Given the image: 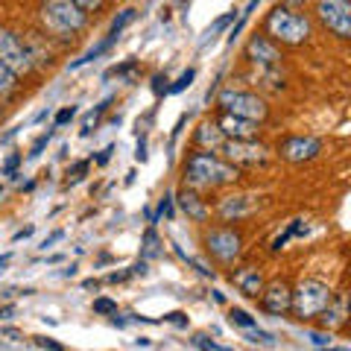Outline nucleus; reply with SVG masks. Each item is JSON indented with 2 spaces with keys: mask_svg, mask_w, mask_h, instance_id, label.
I'll return each mask as SVG.
<instances>
[{
  "mask_svg": "<svg viewBox=\"0 0 351 351\" xmlns=\"http://www.w3.org/2000/svg\"><path fill=\"white\" fill-rule=\"evenodd\" d=\"M38 346H41V348H47V351H64V346L53 343V339H47V337H38Z\"/></svg>",
  "mask_w": 351,
  "mask_h": 351,
  "instance_id": "obj_36",
  "label": "nucleus"
},
{
  "mask_svg": "<svg viewBox=\"0 0 351 351\" xmlns=\"http://www.w3.org/2000/svg\"><path fill=\"white\" fill-rule=\"evenodd\" d=\"M112 152H114V147H106V149L100 152V156H97V164H100V167H103V164H106L108 158H112Z\"/></svg>",
  "mask_w": 351,
  "mask_h": 351,
  "instance_id": "obj_41",
  "label": "nucleus"
},
{
  "mask_svg": "<svg viewBox=\"0 0 351 351\" xmlns=\"http://www.w3.org/2000/svg\"><path fill=\"white\" fill-rule=\"evenodd\" d=\"M85 170H88V161H80V164H76V167H73V179H71V182H80Z\"/></svg>",
  "mask_w": 351,
  "mask_h": 351,
  "instance_id": "obj_39",
  "label": "nucleus"
},
{
  "mask_svg": "<svg viewBox=\"0 0 351 351\" xmlns=\"http://www.w3.org/2000/svg\"><path fill=\"white\" fill-rule=\"evenodd\" d=\"M132 276H147V261H141L132 267Z\"/></svg>",
  "mask_w": 351,
  "mask_h": 351,
  "instance_id": "obj_42",
  "label": "nucleus"
},
{
  "mask_svg": "<svg viewBox=\"0 0 351 351\" xmlns=\"http://www.w3.org/2000/svg\"><path fill=\"white\" fill-rule=\"evenodd\" d=\"M246 53H249V59L255 62V64H261V68H276V64L281 62V53H278V47L272 44L269 38H263V36H255L249 41V47H246Z\"/></svg>",
  "mask_w": 351,
  "mask_h": 351,
  "instance_id": "obj_13",
  "label": "nucleus"
},
{
  "mask_svg": "<svg viewBox=\"0 0 351 351\" xmlns=\"http://www.w3.org/2000/svg\"><path fill=\"white\" fill-rule=\"evenodd\" d=\"M129 276V272H112V276H108V281H123Z\"/></svg>",
  "mask_w": 351,
  "mask_h": 351,
  "instance_id": "obj_44",
  "label": "nucleus"
},
{
  "mask_svg": "<svg viewBox=\"0 0 351 351\" xmlns=\"http://www.w3.org/2000/svg\"><path fill=\"white\" fill-rule=\"evenodd\" d=\"M158 214H167V217H173V196H170V193L161 199V205H158Z\"/></svg>",
  "mask_w": 351,
  "mask_h": 351,
  "instance_id": "obj_35",
  "label": "nucleus"
},
{
  "mask_svg": "<svg viewBox=\"0 0 351 351\" xmlns=\"http://www.w3.org/2000/svg\"><path fill=\"white\" fill-rule=\"evenodd\" d=\"M278 152H281L284 161L304 164V161H311V158H316L322 152V141L313 138V135H293L278 147Z\"/></svg>",
  "mask_w": 351,
  "mask_h": 351,
  "instance_id": "obj_9",
  "label": "nucleus"
},
{
  "mask_svg": "<svg viewBox=\"0 0 351 351\" xmlns=\"http://www.w3.org/2000/svg\"><path fill=\"white\" fill-rule=\"evenodd\" d=\"M196 144L205 147V149H219L226 144V135L219 132L217 123H202L199 132H196Z\"/></svg>",
  "mask_w": 351,
  "mask_h": 351,
  "instance_id": "obj_18",
  "label": "nucleus"
},
{
  "mask_svg": "<svg viewBox=\"0 0 351 351\" xmlns=\"http://www.w3.org/2000/svg\"><path fill=\"white\" fill-rule=\"evenodd\" d=\"M255 208H258V199H252V196H226V199L219 202V217L240 219V217H249Z\"/></svg>",
  "mask_w": 351,
  "mask_h": 351,
  "instance_id": "obj_15",
  "label": "nucleus"
},
{
  "mask_svg": "<svg viewBox=\"0 0 351 351\" xmlns=\"http://www.w3.org/2000/svg\"><path fill=\"white\" fill-rule=\"evenodd\" d=\"M267 32H269V38H276L281 44H304L307 38H311L313 27L304 15L293 12V9L276 6L267 15Z\"/></svg>",
  "mask_w": 351,
  "mask_h": 351,
  "instance_id": "obj_2",
  "label": "nucleus"
},
{
  "mask_svg": "<svg viewBox=\"0 0 351 351\" xmlns=\"http://www.w3.org/2000/svg\"><path fill=\"white\" fill-rule=\"evenodd\" d=\"M316 15L337 38L351 36V0H316Z\"/></svg>",
  "mask_w": 351,
  "mask_h": 351,
  "instance_id": "obj_6",
  "label": "nucleus"
},
{
  "mask_svg": "<svg viewBox=\"0 0 351 351\" xmlns=\"http://www.w3.org/2000/svg\"><path fill=\"white\" fill-rule=\"evenodd\" d=\"M234 287L243 293V295H252V299H258L261 290H263V276H261V269L258 267H243V269H237L234 276Z\"/></svg>",
  "mask_w": 351,
  "mask_h": 351,
  "instance_id": "obj_14",
  "label": "nucleus"
},
{
  "mask_svg": "<svg viewBox=\"0 0 351 351\" xmlns=\"http://www.w3.org/2000/svg\"><path fill=\"white\" fill-rule=\"evenodd\" d=\"M217 126H219V132H223L228 141H252L258 135V123H255V120H246V117H237V114H223Z\"/></svg>",
  "mask_w": 351,
  "mask_h": 351,
  "instance_id": "obj_12",
  "label": "nucleus"
},
{
  "mask_svg": "<svg viewBox=\"0 0 351 351\" xmlns=\"http://www.w3.org/2000/svg\"><path fill=\"white\" fill-rule=\"evenodd\" d=\"M179 205H182V211L193 219V223H205V219H208V205H205L196 193L182 191V193H179Z\"/></svg>",
  "mask_w": 351,
  "mask_h": 351,
  "instance_id": "obj_16",
  "label": "nucleus"
},
{
  "mask_svg": "<svg viewBox=\"0 0 351 351\" xmlns=\"http://www.w3.org/2000/svg\"><path fill=\"white\" fill-rule=\"evenodd\" d=\"M73 117H76V106H64L62 112L56 114V126H64V123H71Z\"/></svg>",
  "mask_w": 351,
  "mask_h": 351,
  "instance_id": "obj_32",
  "label": "nucleus"
},
{
  "mask_svg": "<svg viewBox=\"0 0 351 351\" xmlns=\"http://www.w3.org/2000/svg\"><path fill=\"white\" fill-rule=\"evenodd\" d=\"M132 68H135V59H129V62H123V64H114L112 71H106V80H112V76H123V73H129Z\"/></svg>",
  "mask_w": 351,
  "mask_h": 351,
  "instance_id": "obj_31",
  "label": "nucleus"
},
{
  "mask_svg": "<svg viewBox=\"0 0 351 351\" xmlns=\"http://www.w3.org/2000/svg\"><path fill=\"white\" fill-rule=\"evenodd\" d=\"M12 311H15V307H3V311H0V319H9V316H12Z\"/></svg>",
  "mask_w": 351,
  "mask_h": 351,
  "instance_id": "obj_47",
  "label": "nucleus"
},
{
  "mask_svg": "<svg viewBox=\"0 0 351 351\" xmlns=\"http://www.w3.org/2000/svg\"><path fill=\"white\" fill-rule=\"evenodd\" d=\"M18 164H21V156H12V158H9V161H6V167H3V173H6V176H12V173H15V167H18Z\"/></svg>",
  "mask_w": 351,
  "mask_h": 351,
  "instance_id": "obj_38",
  "label": "nucleus"
},
{
  "mask_svg": "<svg viewBox=\"0 0 351 351\" xmlns=\"http://www.w3.org/2000/svg\"><path fill=\"white\" fill-rule=\"evenodd\" d=\"M62 237H64V232H53V234H50V237H47V240H44V243H41V249H50V246L56 243V240H62Z\"/></svg>",
  "mask_w": 351,
  "mask_h": 351,
  "instance_id": "obj_40",
  "label": "nucleus"
},
{
  "mask_svg": "<svg viewBox=\"0 0 351 351\" xmlns=\"http://www.w3.org/2000/svg\"><path fill=\"white\" fill-rule=\"evenodd\" d=\"M219 106H223L226 114H237V117L255 120V123H261V120L267 117V103H263L261 97L246 94V91H234V88L219 94Z\"/></svg>",
  "mask_w": 351,
  "mask_h": 351,
  "instance_id": "obj_5",
  "label": "nucleus"
},
{
  "mask_svg": "<svg viewBox=\"0 0 351 351\" xmlns=\"http://www.w3.org/2000/svg\"><path fill=\"white\" fill-rule=\"evenodd\" d=\"M193 76H196V71H193V68H191V71H184V73L179 76V82H173V85L167 88V91H170V94H179V91H184V88H188V85L193 82Z\"/></svg>",
  "mask_w": 351,
  "mask_h": 351,
  "instance_id": "obj_25",
  "label": "nucleus"
},
{
  "mask_svg": "<svg viewBox=\"0 0 351 351\" xmlns=\"http://www.w3.org/2000/svg\"><path fill=\"white\" fill-rule=\"evenodd\" d=\"M319 316H322V325L328 328V331H331V328L346 325V295H337V299H331V304H328Z\"/></svg>",
  "mask_w": 351,
  "mask_h": 351,
  "instance_id": "obj_17",
  "label": "nucleus"
},
{
  "mask_svg": "<svg viewBox=\"0 0 351 351\" xmlns=\"http://www.w3.org/2000/svg\"><path fill=\"white\" fill-rule=\"evenodd\" d=\"M6 263H9V255H3V258H0V272H3V267H6Z\"/></svg>",
  "mask_w": 351,
  "mask_h": 351,
  "instance_id": "obj_48",
  "label": "nucleus"
},
{
  "mask_svg": "<svg viewBox=\"0 0 351 351\" xmlns=\"http://www.w3.org/2000/svg\"><path fill=\"white\" fill-rule=\"evenodd\" d=\"M41 21L50 32L68 36V32H80L85 27L88 15L80 6H73L71 0H47V3L41 6Z\"/></svg>",
  "mask_w": 351,
  "mask_h": 351,
  "instance_id": "obj_4",
  "label": "nucleus"
},
{
  "mask_svg": "<svg viewBox=\"0 0 351 351\" xmlns=\"http://www.w3.org/2000/svg\"><path fill=\"white\" fill-rule=\"evenodd\" d=\"M234 12H237V9H234ZM234 12H228V15H223V18H217V24H214V27H208V32H205V41H202V47H205L208 41H214V36H217L219 29H226L228 24H232V21H234Z\"/></svg>",
  "mask_w": 351,
  "mask_h": 351,
  "instance_id": "obj_23",
  "label": "nucleus"
},
{
  "mask_svg": "<svg viewBox=\"0 0 351 351\" xmlns=\"http://www.w3.org/2000/svg\"><path fill=\"white\" fill-rule=\"evenodd\" d=\"M94 313H117V302H112V299H106V295H103V299H94Z\"/></svg>",
  "mask_w": 351,
  "mask_h": 351,
  "instance_id": "obj_28",
  "label": "nucleus"
},
{
  "mask_svg": "<svg viewBox=\"0 0 351 351\" xmlns=\"http://www.w3.org/2000/svg\"><path fill=\"white\" fill-rule=\"evenodd\" d=\"M205 246L217 261L232 263L240 255V249H243V240H240L234 228H214V232L205 237Z\"/></svg>",
  "mask_w": 351,
  "mask_h": 351,
  "instance_id": "obj_8",
  "label": "nucleus"
},
{
  "mask_svg": "<svg viewBox=\"0 0 351 351\" xmlns=\"http://www.w3.org/2000/svg\"><path fill=\"white\" fill-rule=\"evenodd\" d=\"M71 3L80 6L85 15H88V12H100V9H103V0H71Z\"/></svg>",
  "mask_w": 351,
  "mask_h": 351,
  "instance_id": "obj_29",
  "label": "nucleus"
},
{
  "mask_svg": "<svg viewBox=\"0 0 351 351\" xmlns=\"http://www.w3.org/2000/svg\"><path fill=\"white\" fill-rule=\"evenodd\" d=\"M293 304V290L284 281H272L261 290V307L272 316H287Z\"/></svg>",
  "mask_w": 351,
  "mask_h": 351,
  "instance_id": "obj_10",
  "label": "nucleus"
},
{
  "mask_svg": "<svg viewBox=\"0 0 351 351\" xmlns=\"http://www.w3.org/2000/svg\"><path fill=\"white\" fill-rule=\"evenodd\" d=\"M193 346L199 348V351H232V348H223V346L211 343V339H208V337H202V334H196V337H193Z\"/></svg>",
  "mask_w": 351,
  "mask_h": 351,
  "instance_id": "obj_27",
  "label": "nucleus"
},
{
  "mask_svg": "<svg viewBox=\"0 0 351 351\" xmlns=\"http://www.w3.org/2000/svg\"><path fill=\"white\" fill-rule=\"evenodd\" d=\"M319 351H348V348H331V346H325V348H319Z\"/></svg>",
  "mask_w": 351,
  "mask_h": 351,
  "instance_id": "obj_49",
  "label": "nucleus"
},
{
  "mask_svg": "<svg viewBox=\"0 0 351 351\" xmlns=\"http://www.w3.org/2000/svg\"><path fill=\"white\" fill-rule=\"evenodd\" d=\"M307 339H311L313 346H319V348L331 346V334H316V331H311V334H307Z\"/></svg>",
  "mask_w": 351,
  "mask_h": 351,
  "instance_id": "obj_34",
  "label": "nucleus"
},
{
  "mask_svg": "<svg viewBox=\"0 0 351 351\" xmlns=\"http://www.w3.org/2000/svg\"><path fill=\"white\" fill-rule=\"evenodd\" d=\"M15 88H18V76L9 71L6 64H0V97L15 94Z\"/></svg>",
  "mask_w": 351,
  "mask_h": 351,
  "instance_id": "obj_22",
  "label": "nucleus"
},
{
  "mask_svg": "<svg viewBox=\"0 0 351 351\" xmlns=\"http://www.w3.org/2000/svg\"><path fill=\"white\" fill-rule=\"evenodd\" d=\"M135 158H138V161H144V158H147V144H144V141H141V144H138V152H135Z\"/></svg>",
  "mask_w": 351,
  "mask_h": 351,
  "instance_id": "obj_43",
  "label": "nucleus"
},
{
  "mask_svg": "<svg viewBox=\"0 0 351 351\" xmlns=\"http://www.w3.org/2000/svg\"><path fill=\"white\" fill-rule=\"evenodd\" d=\"M164 319H167V322H173V325H188V319H184V313H179V311H176V313H170V316H164Z\"/></svg>",
  "mask_w": 351,
  "mask_h": 351,
  "instance_id": "obj_37",
  "label": "nucleus"
},
{
  "mask_svg": "<svg viewBox=\"0 0 351 351\" xmlns=\"http://www.w3.org/2000/svg\"><path fill=\"white\" fill-rule=\"evenodd\" d=\"M50 138H53V132H47V135H41V138L36 141V144H32V149H29V158H38V156H41V149L47 147V141H50Z\"/></svg>",
  "mask_w": 351,
  "mask_h": 351,
  "instance_id": "obj_33",
  "label": "nucleus"
},
{
  "mask_svg": "<svg viewBox=\"0 0 351 351\" xmlns=\"http://www.w3.org/2000/svg\"><path fill=\"white\" fill-rule=\"evenodd\" d=\"M112 44H114V38H112V36H108L106 41H100V44H97V47H94V50H88V53H85V56H82V59H76V62L71 64V71H76V68H82V64H88V62H94L97 56H100V53H106L108 47H112Z\"/></svg>",
  "mask_w": 351,
  "mask_h": 351,
  "instance_id": "obj_21",
  "label": "nucleus"
},
{
  "mask_svg": "<svg viewBox=\"0 0 351 351\" xmlns=\"http://www.w3.org/2000/svg\"><path fill=\"white\" fill-rule=\"evenodd\" d=\"M29 234H32V226H27L24 232H18V234H15V240H24V237H29Z\"/></svg>",
  "mask_w": 351,
  "mask_h": 351,
  "instance_id": "obj_45",
  "label": "nucleus"
},
{
  "mask_svg": "<svg viewBox=\"0 0 351 351\" xmlns=\"http://www.w3.org/2000/svg\"><path fill=\"white\" fill-rule=\"evenodd\" d=\"M228 322L243 328V331H249V328H258V319L255 316H249L246 311H240V307H228Z\"/></svg>",
  "mask_w": 351,
  "mask_h": 351,
  "instance_id": "obj_20",
  "label": "nucleus"
},
{
  "mask_svg": "<svg viewBox=\"0 0 351 351\" xmlns=\"http://www.w3.org/2000/svg\"><path fill=\"white\" fill-rule=\"evenodd\" d=\"M299 228H302V219H293V223H290V228H287V232H284V234H278V237H276V243H272V249H276V252H278V249H281L284 243H287V240H290L293 234H299Z\"/></svg>",
  "mask_w": 351,
  "mask_h": 351,
  "instance_id": "obj_24",
  "label": "nucleus"
},
{
  "mask_svg": "<svg viewBox=\"0 0 351 351\" xmlns=\"http://www.w3.org/2000/svg\"><path fill=\"white\" fill-rule=\"evenodd\" d=\"M290 3H293V6H299V3H304V0H290Z\"/></svg>",
  "mask_w": 351,
  "mask_h": 351,
  "instance_id": "obj_50",
  "label": "nucleus"
},
{
  "mask_svg": "<svg viewBox=\"0 0 351 351\" xmlns=\"http://www.w3.org/2000/svg\"><path fill=\"white\" fill-rule=\"evenodd\" d=\"M156 252H158V237H156V232L149 228L147 237H144V255H147V258H152Z\"/></svg>",
  "mask_w": 351,
  "mask_h": 351,
  "instance_id": "obj_30",
  "label": "nucleus"
},
{
  "mask_svg": "<svg viewBox=\"0 0 351 351\" xmlns=\"http://www.w3.org/2000/svg\"><path fill=\"white\" fill-rule=\"evenodd\" d=\"M82 287H85V290H97V287H100V284H97V281H94V278H88V281H85V284H82Z\"/></svg>",
  "mask_w": 351,
  "mask_h": 351,
  "instance_id": "obj_46",
  "label": "nucleus"
},
{
  "mask_svg": "<svg viewBox=\"0 0 351 351\" xmlns=\"http://www.w3.org/2000/svg\"><path fill=\"white\" fill-rule=\"evenodd\" d=\"M184 179L193 188H219V184L237 179V167L219 161L211 152H193L188 158V167H184Z\"/></svg>",
  "mask_w": 351,
  "mask_h": 351,
  "instance_id": "obj_1",
  "label": "nucleus"
},
{
  "mask_svg": "<svg viewBox=\"0 0 351 351\" xmlns=\"http://www.w3.org/2000/svg\"><path fill=\"white\" fill-rule=\"evenodd\" d=\"M246 339H249V343H276V337H272V334H267V331H261V328H249V331H246Z\"/></svg>",
  "mask_w": 351,
  "mask_h": 351,
  "instance_id": "obj_26",
  "label": "nucleus"
},
{
  "mask_svg": "<svg viewBox=\"0 0 351 351\" xmlns=\"http://www.w3.org/2000/svg\"><path fill=\"white\" fill-rule=\"evenodd\" d=\"M219 149H223L226 158L234 161V164H261V161H267V147L252 144V141H226Z\"/></svg>",
  "mask_w": 351,
  "mask_h": 351,
  "instance_id": "obj_11",
  "label": "nucleus"
},
{
  "mask_svg": "<svg viewBox=\"0 0 351 351\" xmlns=\"http://www.w3.org/2000/svg\"><path fill=\"white\" fill-rule=\"evenodd\" d=\"M0 64H6L15 76L32 71V59H29V50L24 47L12 29H0Z\"/></svg>",
  "mask_w": 351,
  "mask_h": 351,
  "instance_id": "obj_7",
  "label": "nucleus"
},
{
  "mask_svg": "<svg viewBox=\"0 0 351 351\" xmlns=\"http://www.w3.org/2000/svg\"><path fill=\"white\" fill-rule=\"evenodd\" d=\"M331 299H334V293H331V287H328V284L307 278V281H302L299 287L293 290V304H290V311L299 316L302 322H307V319H313V316H319L325 307L331 304Z\"/></svg>",
  "mask_w": 351,
  "mask_h": 351,
  "instance_id": "obj_3",
  "label": "nucleus"
},
{
  "mask_svg": "<svg viewBox=\"0 0 351 351\" xmlns=\"http://www.w3.org/2000/svg\"><path fill=\"white\" fill-rule=\"evenodd\" d=\"M135 18H138V12H135V9H132V6H129V9H123V12H120V15L112 21V29H108V36H112V38L117 41V36H120V32H123V29H126V27H129Z\"/></svg>",
  "mask_w": 351,
  "mask_h": 351,
  "instance_id": "obj_19",
  "label": "nucleus"
}]
</instances>
